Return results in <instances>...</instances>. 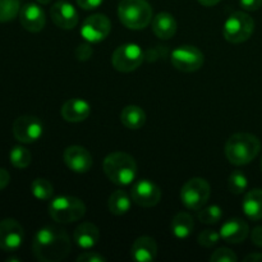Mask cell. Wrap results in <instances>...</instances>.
Returning <instances> with one entry per match:
<instances>
[{
	"mask_svg": "<svg viewBox=\"0 0 262 262\" xmlns=\"http://www.w3.org/2000/svg\"><path fill=\"white\" fill-rule=\"evenodd\" d=\"M71 239L66 230L56 227H43L36 233L32 242L35 257L41 262H59L71 252Z\"/></svg>",
	"mask_w": 262,
	"mask_h": 262,
	"instance_id": "1",
	"label": "cell"
},
{
	"mask_svg": "<svg viewBox=\"0 0 262 262\" xmlns=\"http://www.w3.org/2000/svg\"><path fill=\"white\" fill-rule=\"evenodd\" d=\"M260 150V140L251 133H235L225 143V156L230 164L237 166L247 165L255 160Z\"/></svg>",
	"mask_w": 262,
	"mask_h": 262,
	"instance_id": "2",
	"label": "cell"
},
{
	"mask_svg": "<svg viewBox=\"0 0 262 262\" xmlns=\"http://www.w3.org/2000/svg\"><path fill=\"white\" fill-rule=\"evenodd\" d=\"M104 173L117 186H128L137 176V164L129 154L112 152L105 158Z\"/></svg>",
	"mask_w": 262,
	"mask_h": 262,
	"instance_id": "3",
	"label": "cell"
},
{
	"mask_svg": "<svg viewBox=\"0 0 262 262\" xmlns=\"http://www.w3.org/2000/svg\"><path fill=\"white\" fill-rule=\"evenodd\" d=\"M118 17L129 30H143L152 20V8L146 0H122Z\"/></svg>",
	"mask_w": 262,
	"mask_h": 262,
	"instance_id": "4",
	"label": "cell"
},
{
	"mask_svg": "<svg viewBox=\"0 0 262 262\" xmlns=\"http://www.w3.org/2000/svg\"><path fill=\"white\" fill-rule=\"evenodd\" d=\"M51 219L60 224H69L81 220L86 214V205L74 196H58L49 204Z\"/></svg>",
	"mask_w": 262,
	"mask_h": 262,
	"instance_id": "5",
	"label": "cell"
},
{
	"mask_svg": "<svg viewBox=\"0 0 262 262\" xmlns=\"http://www.w3.org/2000/svg\"><path fill=\"white\" fill-rule=\"evenodd\" d=\"M255 20L245 12H234L229 15L224 25V37L230 43H242L252 36Z\"/></svg>",
	"mask_w": 262,
	"mask_h": 262,
	"instance_id": "6",
	"label": "cell"
},
{
	"mask_svg": "<svg viewBox=\"0 0 262 262\" xmlns=\"http://www.w3.org/2000/svg\"><path fill=\"white\" fill-rule=\"evenodd\" d=\"M211 196V187L204 178H192L183 184L181 189V200L188 210H197L209 201Z\"/></svg>",
	"mask_w": 262,
	"mask_h": 262,
	"instance_id": "7",
	"label": "cell"
},
{
	"mask_svg": "<svg viewBox=\"0 0 262 262\" xmlns=\"http://www.w3.org/2000/svg\"><path fill=\"white\" fill-rule=\"evenodd\" d=\"M143 59L145 55L140 46L136 43H124L115 49L112 56V64L118 72L129 73L142 64Z\"/></svg>",
	"mask_w": 262,
	"mask_h": 262,
	"instance_id": "8",
	"label": "cell"
},
{
	"mask_svg": "<svg viewBox=\"0 0 262 262\" xmlns=\"http://www.w3.org/2000/svg\"><path fill=\"white\" fill-rule=\"evenodd\" d=\"M170 61L173 67L184 73L196 72L204 66L205 56L204 53L196 46L184 45L179 46L171 53Z\"/></svg>",
	"mask_w": 262,
	"mask_h": 262,
	"instance_id": "9",
	"label": "cell"
},
{
	"mask_svg": "<svg viewBox=\"0 0 262 262\" xmlns=\"http://www.w3.org/2000/svg\"><path fill=\"white\" fill-rule=\"evenodd\" d=\"M43 125L37 117L20 115L13 123V135L15 140L22 143H33L40 140Z\"/></svg>",
	"mask_w": 262,
	"mask_h": 262,
	"instance_id": "10",
	"label": "cell"
},
{
	"mask_svg": "<svg viewBox=\"0 0 262 262\" xmlns=\"http://www.w3.org/2000/svg\"><path fill=\"white\" fill-rule=\"evenodd\" d=\"M112 31V23L105 14H94L83 20L81 35L87 42L97 43L105 40Z\"/></svg>",
	"mask_w": 262,
	"mask_h": 262,
	"instance_id": "11",
	"label": "cell"
},
{
	"mask_svg": "<svg viewBox=\"0 0 262 262\" xmlns=\"http://www.w3.org/2000/svg\"><path fill=\"white\" fill-rule=\"evenodd\" d=\"M25 241V230L15 219H4L0 222V250L14 252Z\"/></svg>",
	"mask_w": 262,
	"mask_h": 262,
	"instance_id": "12",
	"label": "cell"
},
{
	"mask_svg": "<svg viewBox=\"0 0 262 262\" xmlns=\"http://www.w3.org/2000/svg\"><path fill=\"white\" fill-rule=\"evenodd\" d=\"M130 197H132V201L138 206L152 207L160 202L161 191L154 182L148 179H141L133 184Z\"/></svg>",
	"mask_w": 262,
	"mask_h": 262,
	"instance_id": "13",
	"label": "cell"
},
{
	"mask_svg": "<svg viewBox=\"0 0 262 262\" xmlns=\"http://www.w3.org/2000/svg\"><path fill=\"white\" fill-rule=\"evenodd\" d=\"M63 159L66 165L74 173H87L92 168V155L82 146H69L64 150Z\"/></svg>",
	"mask_w": 262,
	"mask_h": 262,
	"instance_id": "14",
	"label": "cell"
},
{
	"mask_svg": "<svg viewBox=\"0 0 262 262\" xmlns=\"http://www.w3.org/2000/svg\"><path fill=\"white\" fill-rule=\"evenodd\" d=\"M19 20L25 30H27L28 32L36 33L43 30L46 17L42 8L38 7L35 3H27L20 8Z\"/></svg>",
	"mask_w": 262,
	"mask_h": 262,
	"instance_id": "15",
	"label": "cell"
},
{
	"mask_svg": "<svg viewBox=\"0 0 262 262\" xmlns=\"http://www.w3.org/2000/svg\"><path fill=\"white\" fill-rule=\"evenodd\" d=\"M50 15L53 22L63 30H72L78 23V13L76 8L67 2H58L51 7Z\"/></svg>",
	"mask_w": 262,
	"mask_h": 262,
	"instance_id": "16",
	"label": "cell"
},
{
	"mask_svg": "<svg viewBox=\"0 0 262 262\" xmlns=\"http://www.w3.org/2000/svg\"><path fill=\"white\" fill-rule=\"evenodd\" d=\"M219 233L222 239H224L225 242L237 245V243H242L243 241H246V238L250 234V228L243 219L232 217L222 225Z\"/></svg>",
	"mask_w": 262,
	"mask_h": 262,
	"instance_id": "17",
	"label": "cell"
},
{
	"mask_svg": "<svg viewBox=\"0 0 262 262\" xmlns=\"http://www.w3.org/2000/svg\"><path fill=\"white\" fill-rule=\"evenodd\" d=\"M60 113L66 122L79 123L86 120L89 115L91 114V105L86 100L74 97V99H71L64 102Z\"/></svg>",
	"mask_w": 262,
	"mask_h": 262,
	"instance_id": "18",
	"label": "cell"
},
{
	"mask_svg": "<svg viewBox=\"0 0 262 262\" xmlns=\"http://www.w3.org/2000/svg\"><path fill=\"white\" fill-rule=\"evenodd\" d=\"M158 256V245L156 241L151 237L137 238L130 248V257L138 262H151Z\"/></svg>",
	"mask_w": 262,
	"mask_h": 262,
	"instance_id": "19",
	"label": "cell"
},
{
	"mask_svg": "<svg viewBox=\"0 0 262 262\" xmlns=\"http://www.w3.org/2000/svg\"><path fill=\"white\" fill-rule=\"evenodd\" d=\"M73 238L78 247L90 250L94 248L100 241V230L92 223H82L74 230Z\"/></svg>",
	"mask_w": 262,
	"mask_h": 262,
	"instance_id": "20",
	"label": "cell"
},
{
	"mask_svg": "<svg viewBox=\"0 0 262 262\" xmlns=\"http://www.w3.org/2000/svg\"><path fill=\"white\" fill-rule=\"evenodd\" d=\"M152 31L159 38L169 40L177 32V20L170 13L161 12L152 18Z\"/></svg>",
	"mask_w": 262,
	"mask_h": 262,
	"instance_id": "21",
	"label": "cell"
},
{
	"mask_svg": "<svg viewBox=\"0 0 262 262\" xmlns=\"http://www.w3.org/2000/svg\"><path fill=\"white\" fill-rule=\"evenodd\" d=\"M243 212L248 219L261 220L262 219V189H252L246 193L242 204Z\"/></svg>",
	"mask_w": 262,
	"mask_h": 262,
	"instance_id": "22",
	"label": "cell"
},
{
	"mask_svg": "<svg viewBox=\"0 0 262 262\" xmlns=\"http://www.w3.org/2000/svg\"><path fill=\"white\" fill-rule=\"evenodd\" d=\"M120 122L128 129H140L146 123V113L137 105H128L120 113Z\"/></svg>",
	"mask_w": 262,
	"mask_h": 262,
	"instance_id": "23",
	"label": "cell"
},
{
	"mask_svg": "<svg viewBox=\"0 0 262 262\" xmlns=\"http://www.w3.org/2000/svg\"><path fill=\"white\" fill-rule=\"evenodd\" d=\"M171 233L178 239H186L192 234L194 229L193 217L187 212H178L171 220Z\"/></svg>",
	"mask_w": 262,
	"mask_h": 262,
	"instance_id": "24",
	"label": "cell"
},
{
	"mask_svg": "<svg viewBox=\"0 0 262 262\" xmlns=\"http://www.w3.org/2000/svg\"><path fill=\"white\" fill-rule=\"evenodd\" d=\"M130 202H132V197L128 196L127 192L118 189V191H114L110 194L107 207H109L112 214L120 216V215H124L129 211Z\"/></svg>",
	"mask_w": 262,
	"mask_h": 262,
	"instance_id": "25",
	"label": "cell"
},
{
	"mask_svg": "<svg viewBox=\"0 0 262 262\" xmlns=\"http://www.w3.org/2000/svg\"><path fill=\"white\" fill-rule=\"evenodd\" d=\"M31 192L35 199L40 200V201H48V200L53 199L54 188L53 184L48 179L37 178L31 184Z\"/></svg>",
	"mask_w": 262,
	"mask_h": 262,
	"instance_id": "26",
	"label": "cell"
},
{
	"mask_svg": "<svg viewBox=\"0 0 262 262\" xmlns=\"http://www.w3.org/2000/svg\"><path fill=\"white\" fill-rule=\"evenodd\" d=\"M9 159L10 163L14 168L17 169H25L27 168L28 165L31 164V152L23 146H14V147L10 150L9 154Z\"/></svg>",
	"mask_w": 262,
	"mask_h": 262,
	"instance_id": "27",
	"label": "cell"
},
{
	"mask_svg": "<svg viewBox=\"0 0 262 262\" xmlns=\"http://www.w3.org/2000/svg\"><path fill=\"white\" fill-rule=\"evenodd\" d=\"M20 12L19 0H0V22H10Z\"/></svg>",
	"mask_w": 262,
	"mask_h": 262,
	"instance_id": "28",
	"label": "cell"
},
{
	"mask_svg": "<svg viewBox=\"0 0 262 262\" xmlns=\"http://www.w3.org/2000/svg\"><path fill=\"white\" fill-rule=\"evenodd\" d=\"M222 216L223 211L220 209V206H217V205L201 207L199 210V212H197V217L204 224H216L217 222H220Z\"/></svg>",
	"mask_w": 262,
	"mask_h": 262,
	"instance_id": "29",
	"label": "cell"
},
{
	"mask_svg": "<svg viewBox=\"0 0 262 262\" xmlns=\"http://www.w3.org/2000/svg\"><path fill=\"white\" fill-rule=\"evenodd\" d=\"M247 177L242 171H233L228 178V189L234 194H241L247 189Z\"/></svg>",
	"mask_w": 262,
	"mask_h": 262,
	"instance_id": "30",
	"label": "cell"
},
{
	"mask_svg": "<svg viewBox=\"0 0 262 262\" xmlns=\"http://www.w3.org/2000/svg\"><path fill=\"white\" fill-rule=\"evenodd\" d=\"M220 239H222L220 233L215 232V230H211V229H206L202 233H200L199 245L202 246V247L210 248L212 247V246L216 245Z\"/></svg>",
	"mask_w": 262,
	"mask_h": 262,
	"instance_id": "31",
	"label": "cell"
},
{
	"mask_svg": "<svg viewBox=\"0 0 262 262\" xmlns=\"http://www.w3.org/2000/svg\"><path fill=\"white\" fill-rule=\"evenodd\" d=\"M210 261L211 262H235L237 261V256L233 252L230 248H217L211 256H210Z\"/></svg>",
	"mask_w": 262,
	"mask_h": 262,
	"instance_id": "32",
	"label": "cell"
},
{
	"mask_svg": "<svg viewBox=\"0 0 262 262\" xmlns=\"http://www.w3.org/2000/svg\"><path fill=\"white\" fill-rule=\"evenodd\" d=\"M106 258L99 252H94V251H87V252L81 253L77 257V262H105Z\"/></svg>",
	"mask_w": 262,
	"mask_h": 262,
	"instance_id": "33",
	"label": "cell"
},
{
	"mask_svg": "<svg viewBox=\"0 0 262 262\" xmlns=\"http://www.w3.org/2000/svg\"><path fill=\"white\" fill-rule=\"evenodd\" d=\"M92 48L89 45V43H81V45L77 46L76 49V58L78 59V60H89L90 58H91L92 55Z\"/></svg>",
	"mask_w": 262,
	"mask_h": 262,
	"instance_id": "34",
	"label": "cell"
},
{
	"mask_svg": "<svg viewBox=\"0 0 262 262\" xmlns=\"http://www.w3.org/2000/svg\"><path fill=\"white\" fill-rule=\"evenodd\" d=\"M239 4L247 12H255L262 7V0H239Z\"/></svg>",
	"mask_w": 262,
	"mask_h": 262,
	"instance_id": "35",
	"label": "cell"
},
{
	"mask_svg": "<svg viewBox=\"0 0 262 262\" xmlns=\"http://www.w3.org/2000/svg\"><path fill=\"white\" fill-rule=\"evenodd\" d=\"M102 2L104 0H77V4L84 10H92L99 8L102 4Z\"/></svg>",
	"mask_w": 262,
	"mask_h": 262,
	"instance_id": "36",
	"label": "cell"
},
{
	"mask_svg": "<svg viewBox=\"0 0 262 262\" xmlns=\"http://www.w3.org/2000/svg\"><path fill=\"white\" fill-rule=\"evenodd\" d=\"M251 241L257 247H262V225L256 227L255 229L251 232Z\"/></svg>",
	"mask_w": 262,
	"mask_h": 262,
	"instance_id": "37",
	"label": "cell"
},
{
	"mask_svg": "<svg viewBox=\"0 0 262 262\" xmlns=\"http://www.w3.org/2000/svg\"><path fill=\"white\" fill-rule=\"evenodd\" d=\"M9 182H10L9 173H8L5 169L0 168V191H3V189L9 184Z\"/></svg>",
	"mask_w": 262,
	"mask_h": 262,
	"instance_id": "38",
	"label": "cell"
},
{
	"mask_svg": "<svg viewBox=\"0 0 262 262\" xmlns=\"http://www.w3.org/2000/svg\"><path fill=\"white\" fill-rule=\"evenodd\" d=\"M246 262H262V253H251V255L246 256Z\"/></svg>",
	"mask_w": 262,
	"mask_h": 262,
	"instance_id": "39",
	"label": "cell"
},
{
	"mask_svg": "<svg viewBox=\"0 0 262 262\" xmlns=\"http://www.w3.org/2000/svg\"><path fill=\"white\" fill-rule=\"evenodd\" d=\"M220 0H199L200 4L205 5V7H212V5H216Z\"/></svg>",
	"mask_w": 262,
	"mask_h": 262,
	"instance_id": "40",
	"label": "cell"
},
{
	"mask_svg": "<svg viewBox=\"0 0 262 262\" xmlns=\"http://www.w3.org/2000/svg\"><path fill=\"white\" fill-rule=\"evenodd\" d=\"M36 2L40 3V4H43V5H45V4H49V3H50L51 0H36Z\"/></svg>",
	"mask_w": 262,
	"mask_h": 262,
	"instance_id": "41",
	"label": "cell"
},
{
	"mask_svg": "<svg viewBox=\"0 0 262 262\" xmlns=\"http://www.w3.org/2000/svg\"><path fill=\"white\" fill-rule=\"evenodd\" d=\"M261 170H262V159H261Z\"/></svg>",
	"mask_w": 262,
	"mask_h": 262,
	"instance_id": "42",
	"label": "cell"
}]
</instances>
